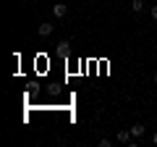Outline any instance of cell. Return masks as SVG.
Masks as SVG:
<instances>
[{"mask_svg": "<svg viewBox=\"0 0 157 147\" xmlns=\"http://www.w3.org/2000/svg\"><path fill=\"white\" fill-rule=\"evenodd\" d=\"M149 16H152V21H157V3L152 6V11H149Z\"/></svg>", "mask_w": 157, "mask_h": 147, "instance_id": "obj_8", "label": "cell"}, {"mask_svg": "<svg viewBox=\"0 0 157 147\" xmlns=\"http://www.w3.org/2000/svg\"><path fill=\"white\" fill-rule=\"evenodd\" d=\"M131 137H134V139H141V137H144V124H134L131 126Z\"/></svg>", "mask_w": 157, "mask_h": 147, "instance_id": "obj_5", "label": "cell"}, {"mask_svg": "<svg viewBox=\"0 0 157 147\" xmlns=\"http://www.w3.org/2000/svg\"><path fill=\"white\" fill-rule=\"evenodd\" d=\"M152 145H157V131H155V134H152Z\"/></svg>", "mask_w": 157, "mask_h": 147, "instance_id": "obj_9", "label": "cell"}, {"mask_svg": "<svg viewBox=\"0 0 157 147\" xmlns=\"http://www.w3.org/2000/svg\"><path fill=\"white\" fill-rule=\"evenodd\" d=\"M52 32H55V24H50V21H42V24L37 26V34L42 37V40H47V37H50Z\"/></svg>", "mask_w": 157, "mask_h": 147, "instance_id": "obj_1", "label": "cell"}, {"mask_svg": "<svg viewBox=\"0 0 157 147\" xmlns=\"http://www.w3.org/2000/svg\"><path fill=\"white\" fill-rule=\"evenodd\" d=\"M115 139L121 142V145H131V142H134V137H131V129H121Z\"/></svg>", "mask_w": 157, "mask_h": 147, "instance_id": "obj_4", "label": "cell"}, {"mask_svg": "<svg viewBox=\"0 0 157 147\" xmlns=\"http://www.w3.org/2000/svg\"><path fill=\"white\" fill-rule=\"evenodd\" d=\"M113 145V139H107V137H102V139H100V147H110Z\"/></svg>", "mask_w": 157, "mask_h": 147, "instance_id": "obj_7", "label": "cell"}, {"mask_svg": "<svg viewBox=\"0 0 157 147\" xmlns=\"http://www.w3.org/2000/svg\"><path fill=\"white\" fill-rule=\"evenodd\" d=\"M141 8H144L141 0H131V11H134V13H141Z\"/></svg>", "mask_w": 157, "mask_h": 147, "instance_id": "obj_6", "label": "cell"}, {"mask_svg": "<svg viewBox=\"0 0 157 147\" xmlns=\"http://www.w3.org/2000/svg\"><path fill=\"white\" fill-rule=\"evenodd\" d=\"M55 53H58L60 58H66L68 53H71V42H68V40H60V42L55 45Z\"/></svg>", "mask_w": 157, "mask_h": 147, "instance_id": "obj_3", "label": "cell"}, {"mask_svg": "<svg viewBox=\"0 0 157 147\" xmlns=\"http://www.w3.org/2000/svg\"><path fill=\"white\" fill-rule=\"evenodd\" d=\"M155 84H157V74H155Z\"/></svg>", "mask_w": 157, "mask_h": 147, "instance_id": "obj_10", "label": "cell"}, {"mask_svg": "<svg viewBox=\"0 0 157 147\" xmlns=\"http://www.w3.org/2000/svg\"><path fill=\"white\" fill-rule=\"evenodd\" d=\"M52 16H55L58 21L66 18V16H68V6H66V3H55V6H52Z\"/></svg>", "mask_w": 157, "mask_h": 147, "instance_id": "obj_2", "label": "cell"}]
</instances>
